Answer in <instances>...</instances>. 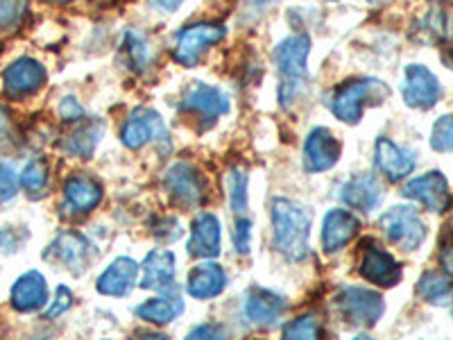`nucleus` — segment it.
Here are the masks:
<instances>
[{"mask_svg":"<svg viewBox=\"0 0 453 340\" xmlns=\"http://www.w3.org/2000/svg\"><path fill=\"white\" fill-rule=\"evenodd\" d=\"M274 248L288 261H302L309 257L311 213L304 206L286 197L273 202Z\"/></svg>","mask_w":453,"mask_h":340,"instance_id":"obj_1","label":"nucleus"},{"mask_svg":"<svg viewBox=\"0 0 453 340\" xmlns=\"http://www.w3.org/2000/svg\"><path fill=\"white\" fill-rule=\"evenodd\" d=\"M390 87L381 80L358 78L340 84L329 96V109L338 120L347 125H356L363 119V112L370 104H381L390 98Z\"/></svg>","mask_w":453,"mask_h":340,"instance_id":"obj_2","label":"nucleus"},{"mask_svg":"<svg viewBox=\"0 0 453 340\" xmlns=\"http://www.w3.org/2000/svg\"><path fill=\"white\" fill-rule=\"evenodd\" d=\"M309 35H290L274 48V64L281 73V104H288L309 80Z\"/></svg>","mask_w":453,"mask_h":340,"instance_id":"obj_3","label":"nucleus"},{"mask_svg":"<svg viewBox=\"0 0 453 340\" xmlns=\"http://www.w3.org/2000/svg\"><path fill=\"white\" fill-rule=\"evenodd\" d=\"M334 305L347 325L361 327V329L374 327L386 311L381 295L363 286H342L335 295Z\"/></svg>","mask_w":453,"mask_h":340,"instance_id":"obj_4","label":"nucleus"},{"mask_svg":"<svg viewBox=\"0 0 453 340\" xmlns=\"http://www.w3.org/2000/svg\"><path fill=\"white\" fill-rule=\"evenodd\" d=\"M379 227L399 250L412 252L426 241V225L412 206H392L379 218Z\"/></svg>","mask_w":453,"mask_h":340,"instance_id":"obj_5","label":"nucleus"},{"mask_svg":"<svg viewBox=\"0 0 453 340\" xmlns=\"http://www.w3.org/2000/svg\"><path fill=\"white\" fill-rule=\"evenodd\" d=\"M180 112L196 116L204 128L216 123L222 113L229 112V96L211 84L193 82L180 100Z\"/></svg>","mask_w":453,"mask_h":340,"instance_id":"obj_6","label":"nucleus"},{"mask_svg":"<svg viewBox=\"0 0 453 340\" xmlns=\"http://www.w3.org/2000/svg\"><path fill=\"white\" fill-rule=\"evenodd\" d=\"M226 27L218 26V23H196V26H188L177 35L175 50L173 57L175 62L181 66H196L200 62V57L204 55L206 48L216 46L225 39Z\"/></svg>","mask_w":453,"mask_h":340,"instance_id":"obj_7","label":"nucleus"},{"mask_svg":"<svg viewBox=\"0 0 453 340\" xmlns=\"http://www.w3.org/2000/svg\"><path fill=\"white\" fill-rule=\"evenodd\" d=\"M43 259L59 268H66L68 273L82 274L91 266L93 248L80 232H62L48 245Z\"/></svg>","mask_w":453,"mask_h":340,"instance_id":"obj_8","label":"nucleus"},{"mask_svg":"<svg viewBox=\"0 0 453 340\" xmlns=\"http://www.w3.org/2000/svg\"><path fill=\"white\" fill-rule=\"evenodd\" d=\"M164 186L170 196L184 206H200L206 200V182L196 166L177 161L164 175Z\"/></svg>","mask_w":453,"mask_h":340,"instance_id":"obj_9","label":"nucleus"},{"mask_svg":"<svg viewBox=\"0 0 453 340\" xmlns=\"http://www.w3.org/2000/svg\"><path fill=\"white\" fill-rule=\"evenodd\" d=\"M168 139V129H165L164 119L155 109L139 107L129 113L120 129V141L125 148L139 150L148 145L150 141H165Z\"/></svg>","mask_w":453,"mask_h":340,"instance_id":"obj_10","label":"nucleus"},{"mask_svg":"<svg viewBox=\"0 0 453 340\" xmlns=\"http://www.w3.org/2000/svg\"><path fill=\"white\" fill-rule=\"evenodd\" d=\"M403 100L412 109H431L442 98V87L435 73L428 71L422 64H411L403 73Z\"/></svg>","mask_w":453,"mask_h":340,"instance_id":"obj_11","label":"nucleus"},{"mask_svg":"<svg viewBox=\"0 0 453 340\" xmlns=\"http://www.w3.org/2000/svg\"><path fill=\"white\" fill-rule=\"evenodd\" d=\"M403 196L433 213H444L451 206V191H449L447 177L440 170H431L426 175H419L403 186Z\"/></svg>","mask_w":453,"mask_h":340,"instance_id":"obj_12","label":"nucleus"},{"mask_svg":"<svg viewBox=\"0 0 453 340\" xmlns=\"http://www.w3.org/2000/svg\"><path fill=\"white\" fill-rule=\"evenodd\" d=\"M358 273L363 279H367L370 283L376 286H383V289H390L402 282V266L392 257L390 252L381 250L376 243H365L363 248L361 261H358Z\"/></svg>","mask_w":453,"mask_h":340,"instance_id":"obj_13","label":"nucleus"},{"mask_svg":"<svg viewBox=\"0 0 453 340\" xmlns=\"http://www.w3.org/2000/svg\"><path fill=\"white\" fill-rule=\"evenodd\" d=\"M46 84V68L36 59L21 57L3 71V87L12 98H26Z\"/></svg>","mask_w":453,"mask_h":340,"instance_id":"obj_14","label":"nucleus"},{"mask_svg":"<svg viewBox=\"0 0 453 340\" xmlns=\"http://www.w3.org/2000/svg\"><path fill=\"white\" fill-rule=\"evenodd\" d=\"M286 309H288V305L281 295L258 289V286L250 289L245 293V302H242V315L254 327L277 325V320L286 313Z\"/></svg>","mask_w":453,"mask_h":340,"instance_id":"obj_15","label":"nucleus"},{"mask_svg":"<svg viewBox=\"0 0 453 340\" xmlns=\"http://www.w3.org/2000/svg\"><path fill=\"white\" fill-rule=\"evenodd\" d=\"M340 141L326 128H315L304 143V168L309 173H325L340 159Z\"/></svg>","mask_w":453,"mask_h":340,"instance_id":"obj_16","label":"nucleus"},{"mask_svg":"<svg viewBox=\"0 0 453 340\" xmlns=\"http://www.w3.org/2000/svg\"><path fill=\"white\" fill-rule=\"evenodd\" d=\"M376 170L386 175L390 182H402L415 170V155L396 145L388 136H381L374 145Z\"/></svg>","mask_w":453,"mask_h":340,"instance_id":"obj_17","label":"nucleus"},{"mask_svg":"<svg viewBox=\"0 0 453 340\" xmlns=\"http://www.w3.org/2000/svg\"><path fill=\"white\" fill-rule=\"evenodd\" d=\"M361 229V220L345 209H331L322 220V250L326 254L340 252Z\"/></svg>","mask_w":453,"mask_h":340,"instance_id":"obj_18","label":"nucleus"},{"mask_svg":"<svg viewBox=\"0 0 453 340\" xmlns=\"http://www.w3.org/2000/svg\"><path fill=\"white\" fill-rule=\"evenodd\" d=\"M103 200V186L91 175H73L64 182V209L68 213H91Z\"/></svg>","mask_w":453,"mask_h":340,"instance_id":"obj_19","label":"nucleus"},{"mask_svg":"<svg viewBox=\"0 0 453 340\" xmlns=\"http://www.w3.org/2000/svg\"><path fill=\"white\" fill-rule=\"evenodd\" d=\"M139 263L129 257H120L98 277V293L107 298H125L136 286Z\"/></svg>","mask_w":453,"mask_h":340,"instance_id":"obj_20","label":"nucleus"},{"mask_svg":"<svg viewBox=\"0 0 453 340\" xmlns=\"http://www.w3.org/2000/svg\"><path fill=\"white\" fill-rule=\"evenodd\" d=\"M12 306L21 313H30V311L42 309L48 302V283L43 279L42 273L30 270L23 277L16 279V283L12 286Z\"/></svg>","mask_w":453,"mask_h":340,"instance_id":"obj_21","label":"nucleus"},{"mask_svg":"<svg viewBox=\"0 0 453 340\" xmlns=\"http://www.w3.org/2000/svg\"><path fill=\"white\" fill-rule=\"evenodd\" d=\"M340 197L356 209V212L370 213L383 200V189L379 180L372 175H356L340 189Z\"/></svg>","mask_w":453,"mask_h":340,"instance_id":"obj_22","label":"nucleus"},{"mask_svg":"<svg viewBox=\"0 0 453 340\" xmlns=\"http://www.w3.org/2000/svg\"><path fill=\"white\" fill-rule=\"evenodd\" d=\"M188 252L197 259H216L220 254V222L213 213H200L193 220Z\"/></svg>","mask_w":453,"mask_h":340,"instance_id":"obj_23","label":"nucleus"},{"mask_svg":"<svg viewBox=\"0 0 453 340\" xmlns=\"http://www.w3.org/2000/svg\"><path fill=\"white\" fill-rule=\"evenodd\" d=\"M226 286V274L225 270L218 266L216 261H202L197 263L196 268L188 273V283H186V290L188 295L196 299H211L225 290Z\"/></svg>","mask_w":453,"mask_h":340,"instance_id":"obj_24","label":"nucleus"},{"mask_svg":"<svg viewBox=\"0 0 453 340\" xmlns=\"http://www.w3.org/2000/svg\"><path fill=\"white\" fill-rule=\"evenodd\" d=\"M175 266L177 259L170 250H152L143 261V279H141V286L157 290H165L170 286H175Z\"/></svg>","mask_w":453,"mask_h":340,"instance_id":"obj_25","label":"nucleus"},{"mask_svg":"<svg viewBox=\"0 0 453 340\" xmlns=\"http://www.w3.org/2000/svg\"><path fill=\"white\" fill-rule=\"evenodd\" d=\"M184 311V302H181L180 293H177L175 286L161 290L159 298H152L148 302H143L141 306H136V315L150 325L165 327L168 322L177 318V315Z\"/></svg>","mask_w":453,"mask_h":340,"instance_id":"obj_26","label":"nucleus"},{"mask_svg":"<svg viewBox=\"0 0 453 340\" xmlns=\"http://www.w3.org/2000/svg\"><path fill=\"white\" fill-rule=\"evenodd\" d=\"M104 135V125L100 120H87V123L78 125L73 129L71 135L64 136L62 148L64 152L73 157H82V159H88V157L96 152L100 139Z\"/></svg>","mask_w":453,"mask_h":340,"instance_id":"obj_27","label":"nucleus"},{"mask_svg":"<svg viewBox=\"0 0 453 340\" xmlns=\"http://www.w3.org/2000/svg\"><path fill=\"white\" fill-rule=\"evenodd\" d=\"M418 295L428 305H447L453 295V279L440 273H424L418 282Z\"/></svg>","mask_w":453,"mask_h":340,"instance_id":"obj_28","label":"nucleus"},{"mask_svg":"<svg viewBox=\"0 0 453 340\" xmlns=\"http://www.w3.org/2000/svg\"><path fill=\"white\" fill-rule=\"evenodd\" d=\"M225 186H226V200L236 216H242L248 212V189H250V177L248 173L238 166L226 170L225 175Z\"/></svg>","mask_w":453,"mask_h":340,"instance_id":"obj_29","label":"nucleus"},{"mask_svg":"<svg viewBox=\"0 0 453 340\" xmlns=\"http://www.w3.org/2000/svg\"><path fill=\"white\" fill-rule=\"evenodd\" d=\"M48 182H50V168H48L46 159H32L30 164L23 168L21 184L27 191V196H43V191L48 189Z\"/></svg>","mask_w":453,"mask_h":340,"instance_id":"obj_30","label":"nucleus"},{"mask_svg":"<svg viewBox=\"0 0 453 340\" xmlns=\"http://www.w3.org/2000/svg\"><path fill=\"white\" fill-rule=\"evenodd\" d=\"M281 336L288 340H315L322 336V322L313 313L299 315L283 327Z\"/></svg>","mask_w":453,"mask_h":340,"instance_id":"obj_31","label":"nucleus"},{"mask_svg":"<svg viewBox=\"0 0 453 340\" xmlns=\"http://www.w3.org/2000/svg\"><path fill=\"white\" fill-rule=\"evenodd\" d=\"M27 14V0H0V35L19 30Z\"/></svg>","mask_w":453,"mask_h":340,"instance_id":"obj_32","label":"nucleus"},{"mask_svg":"<svg viewBox=\"0 0 453 340\" xmlns=\"http://www.w3.org/2000/svg\"><path fill=\"white\" fill-rule=\"evenodd\" d=\"M123 52L125 57H127L129 66L136 68V71H143L145 64H148L150 59V48L148 42H145V36L136 35V32H127V35H125Z\"/></svg>","mask_w":453,"mask_h":340,"instance_id":"obj_33","label":"nucleus"},{"mask_svg":"<svg viewBox=\"0 0 453 340\" xmlns=\"http://www.w3.org/2000/svg\"><path fill=\"white\" fill-rule=\"evenodd\" d=\"M431 148L435 152H453V116H440L431 129Z\"/></svg>","mask_w":453,"mask_h":340,"instance_id":"obj_34","label":"nucleus"},{"mask_svg":"<svg viewBox=\"0 0 453 340\" xmlns=\"http://www.w3.org/2000/svg\"><path fill=\"white\" fill-rule=\"evenodd\" d=\"M19 191V177L7 161L0 159V202H10Z\"/></svg>","mask_w":453,"mask_h":340,"instance_id":"obj_35","label":"nucleus"},{"mask_svg":"<svg viewBox=\"0 0 453 340\" xmlns=\"http://www.w3.org/2000/svg\"><path fill=\"white\" fill-rule=\"evenodd\" d=\"M71 305H73L71 289H66V286H59V289L55 290V302L48 306V311L43 315H46V320L59 318V315L66 313V311L71 309Z\"/></svg>","mask_w":453,"mask_h":340,"instance_id":"obj_36","label":"nucleus"},{"mask_svg":"<svg viewBox=\"0 0 453 340\" xmlns=\"http://www.w3.org/2000/svg\"><path fill=\"white\" fill-rule=\"evenodd\" d=\"M250 243H252V222L248 218H238L236 229H234V245L238 254L250 252Z\"/></svg>","mask_w":453,"mask_h":340,"instance_id":"obj_37","label":"nucleus"},{"mask_svg":"<svg viewBox=\"0 0 453 340\" xmlns=\"http://www.w3.org/2000/svg\"><path fill=\"white\" fill-rule=\"evenodd\" d=\"M152 234H155V236L164 243L177 241V238L181 236L180 220H177V218H161V220H157L155 232Z\"/></svg>","mask_w":453,"mask_h":340,"instance_id":"obj_38","label":"nucleus"},{"mask_svg":"<svg viewBox=\"0 0 453 340\" xmlns=\"http://www.w3.org/2000/svg\"><path fill=\"white\" fill-rule=\"evenodd\" d=\"M59 116H62L66 123H78V120H82L84 116H87V112H84V107L78 100L73 98V96H68V98H64L62 104H59Z\"/></svg>","mask_w":453,"mask_h":340,"instance_id":"obj_39","label":"nucleus"},{"mask_svg":"<svg viewBox=\"0 0 453 340\" xmlns=\"http://www.w3.org/2000/svg\"><path fill=\"white\" fill-rule=\"evenodd\" d=\"M440 268L447 277L453 279V238L442 243V248H440Z\"/></svg>","mask_w":453,"mask_h":340,"instance_id":"obj_40","label":"nucleus"},{"mask_svg":"<svg viewBox=\"0 0 453 340\" xmlns=\"http://www.w3.org/2000/svg\"><path fill=\"white\" fill-rule=\"evenodd\" d=\"M21 248V241H16L14 238V229L12 227H3L0 229V252H16V250Z\"/></svg>","mask_w":453,"mask_h":340,"instance_id":"obj_41","label":"nucleus"},{"mask_svg":"<svg viewBox=\"0 0 453 340\" xmlns=\"http://www.w3.org/2000/svg\"><path fill=\"white\" fill-rule=\"evenodd\" d=\"M188 336H191V338H222L225 331H222V327L218 325H200L196 327Z\"/></svg>","mask_w":453,"mask_h":340,"instance_id":"obj_42","label":"nucleus"},{"mask_svg":"<svg viewBox=\"0 0 453 340\" xmlns=\"http://www.w3.org/2000/svg\"><path fill=\"white\" fill-rule=\"evenodd\" d=\"M152 5L159 7L161 12H175L180 10V5L184 3V0H150Z\"/></svg>","mask_w":453,"mask_h":340,"instance_id":"obj_43","label":"nucleus"},{"mask_svg":"<svg viewBox=\"0 0 453 340\" xmlns=\"http://www.w3.org/2000/svg\"><path fill=\"white\" fill-rule=\"evenodd\" d=\"M7 128V112L3 107H0V132Z\"/></svg>","mask_w":453,"mask_h":340,"instance_id":"obj_44","label":"nucleus"},{"mask_svg":"<svg viewBox=\"0 0 453 340\" xmlns=\"http://www.w3.org/2000/svg\"><path fill=\"white\" fill-rule=\"evenodd\" d=\"M43 3H55V5H66V3H73V0H43Z\"/></svg>","mask_w":453,"mask_h":340,"instance_id":"obj_45","label":"nucleus"},{"mask_svg":"<svg viewBox=\"0 0 453 340\" xmlns=\"http://www.w3.org/2000/svg\"><path fill=\"white\" fill-rule=\"evenodd\" d=\"M370 3H383V0H370Z\"/></svg>","mask_w":453,"mask_h":340,"instance_id":"obj_46","label":"nucleus"},{"mask_svg":"<svg viewBox=\"0 0 453 340\" xmlns=\"http://www.w3.org/2000/svg\"><path fill=\"white\" fill-rule=\"evenodd\" d=\"M451 232H453V218H451Z\"/></svg>","mask_w":453,"mask_h":340,"instance_id":"obj_47","label":"nucleus"}]
</instances>
